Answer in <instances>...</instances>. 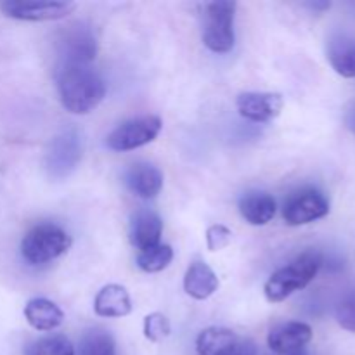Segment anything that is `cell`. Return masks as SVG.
Wrapping results in <instances>:
<instances>
[{
	"label": "cell",
	"mask_w": 355,
	"mask_h": 355,
	"mask_svg": "<svg viewBox=\"0 0 355 355\" xmlns=\"http://www.w3.org/2000/svg\"><path fill=\"white\" fill-rule=\"evenodd\" d=\"M336 321L347 331L355 333V290L347 291L336 304Z\"/></svg>",
	"instance_id": "23"
},
{
	"label": "cell",
	"mask_w": 355,
	"mask_h": 355,
	"mask_svg": "<svg viewBox=\"0 0 355 355\" xmlns=\"http://www.w3.org/2000/svg\"><path fill=\"white\" fill-rule=\"evenodd\" d=\"M97 54V38L92 28L85 23H73L62 28L58 37L59 68L61 66L87 64Z\"/></svg>",
	"instance_id": "5"
},
{
	"label": "cell",
	"mask_w": 355,
	"mask_h": 355,
	"mask_svg": "<svg viewBox=\"0 0 355 355\" xmlns=\"http://www.w3.org/2000/svg\"><path fill=\"white\" fill-rule=\"evenodd\" d=\"M58 90L66 111L87 114L104 99L106 83L99 73L87 64L61 66L58 71Z\"/></svg>",
	"instance_id": "1"
},
{
	"label": "cell",
	"mask_w": 355,
	"mask_h": 355,
	"mask_svg": "<svg viewBox=\"0 0 355 355\" xmlns=\"http://www.w3.org/2000/svg\"><path fill=\"white\" fill-rule=\"evenodd\" d=\"M307 6L311 7V9H315V10H324V9H328V7H331V3L329 2H309Z\"/></svg>",
	"instance_id": "28"
},
{
	"label": "cell",
	"mask_w": 355,
	"mask_h": 355,
	"mask_svg": "<svg viewBox=\"0 0 355 355\" xmlns=\"http://www.w3.org/2000/svg\"><path fill=\"white\" fill-rule=\"evenodd\" d=\"M239 114L250 121L266 123L281 114L283 97L272 92H245L236 101Z\"/></svg>",
	"instance_id": "10"
},
{
	"label": "cell",
	"mask_w": 355,
	"mask_h": 355,
	"mask_svg": "<svg viewBox=\"0 0 355 355\" xmlns=\"http://www.w3.org/2000/svg\"><path fill=\"white\" fill-rule=\"evenodd\" d=\"M80 159H82V137L75 128H68L52 139L45 158V166L51 177L64 179L78 166Z\"/></svg>",
	"instance_id": "7"
},
{
	"label": "cell",
	"mask_w": 355,
	"mask_h": 355,
	"mask_svg": "<svg viewBox=\"0 0 355 355\" xmlns=\"http://www.w3.org/2000/svg\"><path fill=\"white\" fill-rule=\"evenodd\" d=\"M312 340V328L305 322H284L276 326L269 333V347L272 352L279 355H293L302 352L305 345Z\"/></svg>",
	"instance_id": "11"
},
{
	"label": "cell",
	"mask_w": 355,
	"mask_h": 355,
	"mask_svg": "<svg viewBox=\"0 0 355 355\" xmlns=\"http://www.w3.org/2000/svg\"><path fill=\"white\" fill-rule=\"evenodd\" d=\"M78 355H116L113 336L101 328L89 329L80 340Z\"/></svg>",
	"instance_id": "20"
},
{
	"label": "cell",
	"mask_w": 355,
	"mask_h": 355,
	"mask_svg": "<svg viewBox=\"0 0 355 355\" xmlns=\"http://www.w3.org/2000/svg\"><path fill=\"white\" fill-rule=\"evenodd\" d=\"M125 184L135 196L153 200L163 187V173L149 163H135L125 172Z\"/></svg>",
	"instance_id": "12"
},
{
	"label": "cell",
	"mask_w": 355,
	"mask_h": 355,
	"mask_svg": "<svg viewBox=\"0 0 355 355\" xmlns=\"http://www.w3.org/2000/svg\"><path fill=\"white\" fill-rule=\"evenodd\" d=\"M218 277L205 262H193L184 276V290L196 300H207L217 291Z\"/></svg>",
	"instance_id": "16"
},
{
	"label": "cell",
	"mask_w": 355,
	"mask_h": 355,
	"mask_svg": "<svg viewBox=\"0 0 355 355\" xmlns=\"http://www.w3.org/2000/svg\"><path fill=\"white\" fill-rule=\"evenodd\" d=\"M163 232V222L158 214L151 210H141L132 217L130 241L139 252L159 245Z\"/></svg>",
	"instance_id": "13"
},
{
	"label": "cell",
	"mask_w": 355,
	"mask_h": 355,
	"mask_svg": "<svg viewBox=\"0 0 355 355\" xmlns=\"http://www.w3.org/2000/svg\"><path fill=\"white\" fill-rule=\"evenodd\" d=\"M163 121L159 116L148 114L128 120L114 128L106 139L107 148L113 151H132V149L142 148L158 137L162 132Z\"/></svg>",
	"instance_id": "6"
},
{
	"label": "cell",
	"mask_w": 355,
	"mask_h": 355,
	"mask_svg": "<svg viewBox=\"0 0 355 355\" xmlns=\"http://www.w3.org/2000/svg\"><path fill=\"white\" fill-rule=\"evenodd\" d=\"M172 259L173 250L168 245H156L153 248L139 252L137 266L144 272H159L170 266Z\"/></svg>",
	"instance_id": "21"
},
{
	"label": "cell",
	"mask_w": 355,
	"mask_h": 355,
	"mask_svg": "<svg viewBox=\"0 0 355 355\" xmlns=\"http://www.w3.org/2000/svg\"><path fill=\"white\" fill-rule=\"evenodd\" d=\"M328 59L343 78L355 76V35L335 33L328 40Z\"/></svg>",
	"instance_id": "14"
},
{
	"label": "cell",
	"mask_w": 355,
	"mask_h": 355,
	"mask_svg": "<svg viewBox=\"0 0 355 355\" xmlns=\"http://www.w3.org/2000/svg\"><path fill=\"white\" fill-rule=\"evenodd\" d=\"M293 355H305V354H302V352H298V354H293Z\"/></svg>",
	"instance_id": "29"
},
{
	"label": "cell",
	"mask_w": 355,
	"mask_h": 355,
	"mask_svg": "<svg viewBox=\"0 0 355 355\" xmlns=\"http://www.w3.org/2000/svg\"><path fill=\"white\" fill-rule=\"evenodd\" d=\"M232 241V232L225 225H211L207 231V246L210 252H220Z\"/></svg>",
	"instance_id": "25"
},
{
	"label": "cell",
	"mask_w": 355,
	"mask_h": 355,
	"mask_svg": "<svg viewBox=\"0 0 355 355\" xmlns=\"http://www.w3.org/2000/svg\"><path fill=\"white\" fill-rule=\"evenodd\" d=\"M71 246V238L55 224H38L21 241V255L31 266H40L58 259Z\"/></svg>",
	"instance_id": "3"
},
{
	"label": "cell",
	"mask_w": 355,
	"mask_h": 355,
	"mask_svg": "<svg viewBox=\"0 0 355 355\" xmlns=\"http://www.w3.org/2000/svg\"><path fill=\"white\" fill-rule=\"evenodd\" d=\"M329 214V201L321 191L302 189L284 203L283 218L288 225H305Z\"/></svg>",
	"instance_id": "8"
},
{
	"label": "cell",
	"mask_w": 355,
	"mask_h": 355,
	"mask_svg": "<svg viewBox=\"0 0 355 355\" xmlns=\"http://www.w3.org/2000/svg\"><path fill=\"white\" fill-rule=\"evenodd\" d=\"M24 355H75V349L66 336L54 335L31 342Z\"/></svg>",
	"instance_id": "22"
},
{
	"label": "cell",
	"mask_w": 355,
	"mask_h": 355,
	"mask_svg": "<svg viewBox=\"0 0 355 355\" xmlns=\"http://www.w3.org/2000/svg\"><path fill=\"white\" fill-rule=\"evenodd\" d=\"M144 335L149 342H159L170 335V322L159 312L149 314L144 319Z\"/></svg>",
	"instance_id": "24"
},
{
	"label": "cell",
	"mask_w": 355,
	"mask_h": 355,
	"mask_svg": "<svg viewBox=\"0 0 355 355\" xmlns=\"http://www.w3.org/2000/svg\"><path fill=\"white\" fill-rule=\"evenodd\" d=\"M224 355H257V349L252 342H239L238 340V343Z\"/></svg>",
	"instance_id": "26"
},
{
	"label": "cell",
	"mask_w": 355,
	"mask_h": 355,
	"mask_svg": "<svg viewBox=\"0 0 355 355\" xmlns=\"http://www.w3.org/2000/svg\"><path fill=\"white\" fill-rule=\"evenodd\" d=\"M94 311L101 318H125L132 312L130 295L120 284H107L97 293Z\"/></svg>",
	"instance_id": "15"
},
{
	"label": "cell",
	"mask_w": 355,
	"mask_h": 355,
	"mask_svg": "<svg viewBox=\"0 0 355 355\" xmlns=\"http://www.w3.org/2000/svg\"><path fill=\"white\" fill-rule=\"evenodd\" d=\"M345 125L350 132L355 135V103L347 110L345 113Z\"/></svg>",
	"instance_id": "27"
},
{
	"label": "cell",
	"mask_w": 355,
	"mask_h": 355,
	"mask_svg": "<svg viewBox=\"0 0 355 355\" xmlns=\"http://www.w3.org/2000/svg\"><path fill=\"white\" fill-rule=\"evenodd\" d=\"M238 343L234 333L227 328H208L196 340L198 355H224Z\"/></svg>",
	"instance_id": "19"
},
{
	"label": "cell",
	"mask_w": 355,
	"mask_h": 355,
	"mask_svg": "<svg viewBox=\"0 0 355 355\" xmlns=\"http://www.w3.org/2000/svg\"><path fill=\"white\" fill-rule=\"evenodd\" d=\"M352 9H354V12H355V3H352Z\"/></svg>",
	"instance_id": "30"
},
{
	"label": "cell",
	"mask_w": 355,
	"mask_h": 355,
	"mask_svg": "<svg viewBox=\"0 0 355 355\" xmlns=\"http://www.w3.org/2000/svg\"><path fill=\"white\" fill-rule=\"evenodd\" d=\"M276 200L267 193H248L239 201V214L248 224L266 225L276 215Z\"/></svg>",
	"instance_id": "18"
},
{
	"label": "cell",
	"mask_w": 355,
	"mask_h": 355,
	"mask_svg": "<svg viewBox=\"0 0 355 355\" xmlns=\"http://www.w3.org/2000/svg\"><path fill=\"white\" fill-rule=\"evenodd\" d=\"M24 318L28 324L35 328L37 331H52L58 326H61L62 311L47 298H33L24 307Z\"/></svg>",
	"instance_id": "17"
},
{
	"label": "cell",
	"mask_w": 355,
	"mask_h": 355,
	"mask_svg": "<svg viewBox=\"0 0 355 355\" xmlns=\"http://www.w3.org/2000/svg\"><path fill=\"white\" fill-rule=\"evenodd\" d=\"M322 266V257L318 252H305L300 257L281 267L266 283V298L270 304L286 300L295 291H300L318 276Z\"/></svg>",
	"instance_id": "2"
},
{
	"label": "cell",
	"mask_w": 355,
	"mask_h": 355,
	"mask_svg": "<svg viewBox=\"0 0 355 355\" xmlns=\"http://www.w3.org/2000/svg\"><path fill=\"white\" fill-rule=\"evenodd\" d=\"M234 12L236 2L231 0H217L205 7L203 42L211 52L225 54L234 47Z\"/></svg>",
	"instance_id": "4"
},
{
	"label": "cell",
	"mask_w": 355,
	"mask_h": 355,
	"mask_svg": "<svg viewBox=\"0 0 355 355\" xmlns=\"http://www.w3.org/2000/svg\"><path fill=\"white\" fill-rule=\"evenodd\" d=\"M3 14L19 21H54L66 17L75 3L64 0H7L0 3Z\"/></svg>",
	"instance_id": "9"
}]
</instances>
